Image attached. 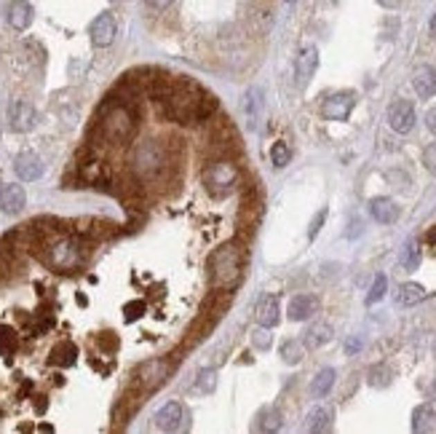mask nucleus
<instances>
[{"mask_svg": "<svg viewBox=\"0 0 436 434\" xmlns=\"http://www.w3.org/2000/svg\"><path fill=\"white\" fill-rule=\"evenodd\" d=\"M147 311V306L142 303V300H131V303H126L123 306V314H126V322H137L139 316Z\"/></svg>", "mask_w": 436, "mask_h": 434, "instance_id": "obj_36", "label": "nucleus"}, {"mask_svg": "<svg viewBox=\"0 0 436 434\" xmlns=\"http://www.w3.org/2000/svg\"><path fill=\"white\" fill-rule=\"evenodd\" d=\"M412 86H415V91L423 97V100L434 97L436 94V67L434 64H420V67L415 70Z\"/></svg>", "mask_w": 436, "mask_h": 434, "instance_id": "obj_16", "label": "nucleus"}, {"mask_svg": "<svg viewBox=\"0 0 436 434\" xmlns=\"http://www.w3.org/2000/svg\"><path fill=\"white\" fill-rule=\"evenodd\" d=\"M428 242H431V244L436 242V228H431V233H428Z\"/></svg>", "mask_w": 436, "mask_h": 434, "instance_id": "obj_45", "label": "nucleus"}, {"mask_svg": "<svg viewBox=\"0 0 436 434\" xmlns=\"http://www.w3.org/2000/svg\"><path fill=\"white\" fill-rule=\"evenodd\" d=\"M354 105H356V94H354V91H337V94H329V97L324 100L321 116H324L327 121H345V118L351 116Z\"/></svg>", "mask_w": 436, "mask_h": 434, "instance_id": "obj_7", "label": "nucleus"}, {"mask_svg": "<svg viewBox=\"0 0 436 434\" xmlns=\"http://www.w3.org/2000/svg\"><path fill=\"white\" fill-rule=\"evenodd\" d=\"M249 24H252V30H255V33H268V30H271V24H273V14H271V8H268V6H255V8L249 11Z\"/></svg>", "mask_w": 436, "mask_h": 434, "instance_id": "obj_26", "label": "nucleus"}, {"mask_svg": "<svg viewBox=\"0 0 436 434\" xmlns=\"http://www.w3.org/2000/svg\"><path fill=\"white\" fill-rule=\"evenodd\" d=\"M377 3H380L383 8H399V6L404 3V0H377Z\"/></svg>", "mask_w": 436, "mask_h": 434, "instance_id": "obj_44", "label": "nucleus"}, {"mask_svg": "<svg viewBox=\"0 0 436 434\" xmlns=\"http://www.w3.org/2000/svg\"><path fill=\"white\" fill-rule=\"evenodd\" d=\"M415 107L407 102V100H397V102H391L388 107V126L399 132V134H407V132H412V126H415Z\"/></svg>", "mask_w": 436, "mask_h": 434, "instance_id": "obj_9", "label": "nucleus"}, {"mask_svg": "<svg viewBox=\"0 0 436 434\" xmlns=\"http://www.w3.org/2000/svg\"><path fill=\"white\" fill-rule=\"evenodd\" d=\"M358 349H361V338H351V341L345 343V352L348 354H356Z\"/></svg>", "mask_w": 436, "mask_h": 434, "instance_id": "obj_42", "label": "nucleus"}, {"mask_svg": "<svg viewBox=\"0 0 436 434\" xmlns=\"http://www.w3.org/2000/svg\"><path fill=\"white\" fill-rule=\"evenodd\" d=\"M289 3H295V0H289Z\"/></svg>", "mask_w": 436, "mask_h": 434, "instance_id": "obj_47", "label": "nucleus"}, {"mask_svg": "<svg viewBox=\"0 0 436 434\" xmlns=\"http://www.w3.org/2000/svg\"><path fill=\"white\" fill-rule=\"evenodd\" d=\"M75 359H78V346L75 343H57L54 346V352H51V362L54 365H60V368H70V365H75Z\"/></svg>", "mask_w": 436, "mask_h": 434, "instance_id": "obj_23", "label": "nucleus"}, {"mask_svg": "<svg viewBox=\"0 0 436 434\" xmlns=\"http://www.w3.org/2000/svg\"><path fill=\"white\" fill-rule=\"evenodd\" d=\"M244 110H246L249 121L255 124L260 110H262V91H260V89H249V91H246V97H244Z\"/></svg>", "mask_w": 436, "mask_h": 434, "instance_id": "obj_29", "label": "nucleus"}, {"mask_svg": "<svg viewBox=\"0 0 436 434\" xmlns=\"http://www.w3.org/2000/svg\"><path fill=\"white\" fill-rule=\"evenodd\" d=\"M24 204H27V193H24L21 186L6 183V186L0 188V209L6 215H19L21 209H24Z\"/></svg>", "mask_w": 436, "mask_h": 434, "instance_id": "obj_12", "label": "nucleus"}, {"mask_svg": "<svg viewBox=\"0 0 436 434\" xmlns=\"http://www.w3.org/2000/svg\"><path fill=\"white\" fill-rule=\"evenodd\" d=\"M236 180H238L236 164H230V161H225V159L209 164L206 172H203V183L212 190V196H225L230 188L236 186Z\"/></svg>", "mask_w": 436, "mask_h": 434, "instance_id": "obj_5", "label": "nucleus"}, {"mask_svg": "<svg viewBox=\"0 0 436 434\" xmlns=\"http://www.w3.org/2000/svg\"><path fill=\"white\" fill-rule=\"evenodd\" d=\"M252 343L257 346L260 352H268V349H271V343H273V338H271L268 327H260V330L252 332Z\"/></svg>", "mask_w": 436, "mask_h": 434, "instance_id": "obj_35", "label": "nucleus"}, {"mask_svg": "<svg viewBox=\"0 0 436 434\" xmlns=\"http://www.w3.org/2000/svg\"><path fill=\"white\" fill-rule=\"evenodd\" d=\"M426 126H428V132H434L436 134V107L434 110H428V116H426Z\"/></svg>", "mask_w": 436, "mask_h": 434, "instance_id": "obj_43", "label": "nucleus"}, {"mask_svg": "<svg viewBox=\"0 0 436 434\" xmlns=\"http://www.w3.org/2000/svg\"><path fill=\"white\" fill-rule=\"evenodd\" d=\"M188 421V413L179 402H169L163 405L158 413H156V429H163V432H179Z\"/></svg>", "mask_w": 436, "mask_h": 434, "instance_id": "obj_11", "label": "nucleus"}, {"mask_svg": "<svg viewBox=\"0 0 436 434\" xmlns=\"http://www.w3.org/2000/svg\"><path fill=\"white\" fill-rule=\"evenodd\" d=\"M199 378H201L199 386L203 389V392H215V386H217V381H215L217 375H215V370H203V372L199 375Z\"/></svg>", "mask_w": 436, "mask_h": 434, "instance_id": "obj_39", "label": "nucleus"}, {"mask_svg": "<svg viewBox=\"0 0 436 434\" xmlns=\"http://www.w3.org/2000/svg\"><path fill=\"white\" fill-rule=\"evenodd\" d=\"M8 24H11L14 30L24 33V30L33 24V6H30L27 0H14V3L8 6Z\"/></svg>", "mask_w": 436, "mask_h": 434, "instance_id": "obj_19", "label": "nucleus"}, {"mask_svg": "<svg viewBox=\"0 0 436 434\" xmlns=\"http://www.w3.org/2000/svg\"><path fill=\"white\" fill-rule=\"evenodd\" d=\"M169 372H172V365L163 362V359H156V362H147V365L142 368V378H139V381H145L147 389H156V386H161V383L169 378Z\"/></svg>", "mask_w": 436, "mask_h": 434, "instance_id": "obj_20", "label": "nucleus"}, {"mask_svg": "<svg viewBox=\"0 0 436 434\" xmlns=\"http://www.w3.org/2000/svg\"><path fill=\"white\" fill-rule=\"evenodd\" d=\"M147 6H153V8H158V11H166V8L174 6V0H147Z\"/></svg>", "mask_w": 436, "mask_h": 434, "instance_id": "obj_41", "label": "nucleus"}, {"mask_svg": "<svg viewBox=\"0 0 436 434\" xmlns=\"http://www.w3.org/2000/svg\"><path fill=\"white\" fill-rule=\"evenodd\" d=\"M332 421H335V415H332L329 408H314V410L308 413L305 429H308V432H332Z\"/></svg>", "mask_w": 436, "mask_h": 434, "instance_id": "obj_21", "label": "nucleus"}, {"mask_svg": "<svg viewBox=\"0 0 436 434\" xmlns=\"http://www.w3.org/2000/svg\"><path fill=\"white\" fill-rule=\"evenodd\" d=\"M271 161L276 169H284V166L292 161V150H289V145L287 143H276L271 147Z\"/></svg>", "mask_w": 436, "mask_h": 434, "instance_id": "obj_31", "label": "nucleus"}, {"mask_svg": "<svg viewBox=\"0 0 436 434\" xmlns=\"http://www.w3.org/2000/svg\"><path fill=\"white\" fill-rule=\"evenodd\" d=\"M423 161H426V169H431V172L436 174V145L426 147V153H423Z\"/></svg>", "mask_w": 436, "mask_h": 434, "instance_id": "obj_40", "label": "nucleus"}, {"mask_svg": "<svg viewBox=\"0 0 436 434\" xmlns=\"http://www.w3.org/2000/svg\"><path fill=\"white\" fill-rule=\"evenodd\" d=\"M89 35H91V43L94 46H110V43L116 41V35H118V24H116V17L110 14V11H105L100 14L97 19L91 21V30H89Z\"/></svg>", "mask_w": 436, "mask_h": 434, "instance_id": "obj_10", "label": "nucleus"}, {"mask_svg": "<svg viewBox=\"0 0 436 434\" xmlns=\"http://www.w3.org/2000/svg\"><path fill=\"white\" fill-rule=\"evenodd\" d=\"M281 356H284L287 365H298L300 359L305 356V349H302L300 341H284L281 343Z\"/></svg>", "mask_w": 436, "mask_h": 434, "instance_id": "obj_30", "label": "nucleus"}, {"mask_svg": "<svg viewBox=\"0 0 436 434\" xmlns=\"http://www.w3.org/2000/svg\"><path fill=\"white\" fill-rule=\"evenodd\" d=\"M8 124L14 132H30L38 124V110L27 100H11L8 105Z\"/></svg>", "mask_w": 436, "mask_h": 434, "instance_id": "obj_8", "label": "nucleus"}, {"mask_svg": "<svg viewBox=\"0 0 436 434\" xmlns=\"http://www.w3.org/2000/svg\"><path fill=\"white\" fill-rule=\"evenodd\" d=\"M426 298V289L415 284V282H407V284H401L397 292V303L399 306H415Z\"/></svg>", "mask_w": 436, "mask_h": 434, "instance_id": "obj_24", "label": "nucleus"}, {"mask_svg": "<svg viewBox=\"0 0 436 434\" xmlns=\"http://www.w3.org/2000/svg\"><path fill=\"white\" fill-rule=\"evenodd\" d=\"M278 319H281V311H278V298L276 295H265L257 303V322L260 327H276Z\"/></svg>", "mask_w": 436, "mask_h": 434, "instance_id": "obj_18", "label": "nucleus"}, {"mask_svg": "<svg viewBox=\"0 0 436 434\" xmlns=\"http://www.w3.org/2000/svg\"><path fill=\"white\" fill-rule=\"evenodd\" d=\"M14 169H17L19 180L33 183V180H38L40 174H43V161H40V156H35V153H19L17 161H14Z\"/></svg>", "mask_w": 436, "mask_h": 434, "instance_id": "obj_15", "label": "nucleus"}, {"mask_svg": "<svg viewBox=\"0 0 436 434\" xmlns=\"http://www.w3.org/2000/svg\"><path fill=\"white\" fill-rule=\"evenodd\" d=\"M335 370L332 368H324V370L316 372V378H314V383H311V394L314 397H324V394L332 389V383H335Z\"/></svg>", "mask_w": 436, "mask_h": 434, "instance_id": "obj_28", "label": "nucleus"}, {"mask_svg": "<svg viewBox=\"0 0 436 434\" xmlns=\"http://www.w3.org/2000/svg\"><path fill=\"white\" fill-rule=\"evenodd\" d=\"M134 169L139 174H156V172L163 169V150H161V145L156 140H147V143H142L137 147Z\"/></svg>", "mask_w": 436, "mask_h": 434, "instance_id": "obj_6", "label": "nucleus"}, {"mask_svg": "<svg viewBox=\"0 0 436 434\" xmlns=\"http://www.w3.org/2000/svg\"><path fill=\"white\" fill-rule=\"evenodd\" d=\"M385 287H388V279H385L383 273L375 276V284H372L370 295H367V306H375L377 300H383V298H385Z\"/></svg>", "mask_w": 436, "mask_h": 434, "instance_id": "obj_33", "label": "nucleus"}, {"mask_svg": "<svg viewBox=\"0 0 436 434\" xmlns=\"http://www.w3.org/2000/svg\"><path fill=\"white\" fill-rule=\"evenodd\" d=\"M318 311V298L316 295H295L289 300V319L292 322H305Z\"/></svg>", "mask_w": 436, "mask_h": 434, "instance_id": "obj_14", "label": "nucleus"}, {"mask_svg": "<svg viewBox=\"0 0 436 434\" xmlns=\"http://www.w3.org/2000/svg\"><path fill=\"white\" fill-rule=\"evenodd\" d=\"M401 266L407 271H415L420 266V249H417V242H407V247L401 252Z\"/></svg>", "mask_w": 436, "mask_h": 434, "instance_id": "obj_32", "label": "nucleus"}, {"mask_svg": "<svg viewBox=\"0 0 436 434\" xmlns=\"http://www.w3.org/2000/svg\"><path fill=\"white\" fill-rule=\"evenodd\" d=\"M209 271H212V284L219 289H233L241 282V271H244V257L233 244L219 247L209 257Z\"/></svg>", "mask_w": 436, "mask_h": 434, "instance_id": "obj_2", "label": "nucleus"}, {"mask_svg": "<svg viewBox=\"0 0 436 434\" xmlns=\"http://www.w3.org/2000/svg\"><path fill=\"white\" fill-rule=\"evenodd\" d=\"M324 220H327V209H318L316 217L311 220V228H308V239H316L318 230H321V226H324Z\"/></svg>", "mask_w": 436, "mask_h": 434, "instance_id": "obj_38", "label": "nucleus"}, {"mask_svg": "<svg viewBox=\"0 0 436 434\" xmlns=\"http://www.w3.org/2000/svg\"><path fill=\"white\" fill-rule=\"evenodd\" d=\"M134 132H137V118H134L131 107L116 105V107L102 113L100 134L105 137L107 145H126L134 137Z\"/></svg>", "mask_w": 436, "mask_h": 434, "instance_id": "obj_3", "label": "nucleus"}, {"mask_svg": "<svg viewBox=\"0 0 436 434\" xmlns=\"http://www.w3.org/2000/svg\"><path fill=\"white\" fill-rule=\"evenodd\" d=\"M370 212H372V217H375L377 223H383V226H391V223H397L399 220V207L394 199H385V196H377L370 201Z\"/></svg>", "mask_w": 436, "mask_h": 434, "instance_id": "obj_17", "label": "nucleus"}, {"mask_svg": "<svg viewBox=\"0 0 436 434\" xmlns=\"http://www.w3.org/2000/svg\"><path fill=\"white\" fill-rule=\"evenodd\" d=\"M161 107L158 113L169 121H177V124H190V121H201V102H203V91H201L196 83L182 81L174 83L166 97L158 100Z\"/></svg>", "mask_w": 436, "mask_h": 434, "instance_id": "obj_1", "label": "nucleus"}, {"mask_svg": "<svg viewBox=\"0 0 436 434\" xmlns=\"http://www.w3.org/2000/svg\"><path fill=\"white\" fill-rule=\"evenodd\" d=\"M318 67V51L314 46H305L302 51H300L298 62H295V75H298V86H305V83L314 78V73H316Z\"/></svg>", "mask_w": 436, "mask_h": 434, "instance_id": "obj_13", "label": "nucleus"}, {"mask_svg": "<svg viewBox=\"0 0 436 434\" xmlns=\"http://www.w3.org/2000/svg\"><path fill=\"white\" fill-rule=\"evenodd\" d=\"M329 341H332V327L324 325V322H318V325H314L311 330L305 332V346L308 349H318V346H324Z\"/></svg>", "mask_w": 436, "mask_h": 434, "instance_id": "obj_25", "label": "nucleus"}, {"mask_svg": "<svg viewBox=\"0 0 436 434\" xmlns=\"http://www.w3.org/2000/svg\"><path fill=\"white\" fill-rule=\"evenodd\" d=\"M80 260H83V252H80V244L70 236H60L57 242L48 244V263L60 271H70L75 269Z\"/></svg>", "mask_w": 436, "mask_h": 434, "instance_id": "obj_4", "label": "nucleus"}, {"mask_svg": "<svg viewBox=\"0 0 436 434\" xmlns=\"http://www.w3.org/2000/svg\"><path fill=\"white\" fill-rule=\"evenodd\" d=\"M412 432H436V413L431 405H420L412 413Z\"/></svg>", "mask_w": 436, "mask_h": 434, "instance_id": "obj_22", "label": "nucleus"}, {"mask_svg": "<svg viewBox=\"0 0 436 434\" xmlns=\"http://www.w3.org/2000/svg\"><path fill=\"white\" fill-rule=\"evenodd\" d=\"M388 375H391V372H388V368L377 365V368H372V370H370V383H372V386H385V383L391 381Z\"/></svg>", "mask_w": 436, "mask_h": 434, "instance_id": "obj_37", "label": "nucleus"}, {"mask_svg": "<svg viewBox=\"0 0 436 434\" xmlns=\"http://www.w3.org/2000/svg\"><path fill=\"white\" fill-rule=\"evenodd\" d=\"M431 33L436 35V14H434V19H431Z\"/></svg>", "mask_w": 436, "mask_h": 434, "instance_id": "obj_46", "label": "nucleus"}, {"mask_svg": "<svg viewBox=\"0 0 436 434\" xmlns=\"http://www.w3.org/2000/svg\"><path fill=\"white\" fill-rule=\"evenodd\" d=\"M255 429H257V432H278V429H281V413H278L276 408H265V410H260Z\"/></svg>", "mask_w": 436, "mask_h": 434, "instance_id": "obj_27", "label": "nucleus"}, {"mask_svg": "<svg viewBox=\"0 0 436 434\" xmlns=\"http://www.w3.org/2000/svg\"><path fill=\"white\" fill-rule=\"evenodd\" d=\"M14 349H17V332L0 325V354H11Z\"/></svg>", "mask_w": 436, "mask_h": 434, "instance_id": "obj_34", "label": "nucleus"}]
</instances>
